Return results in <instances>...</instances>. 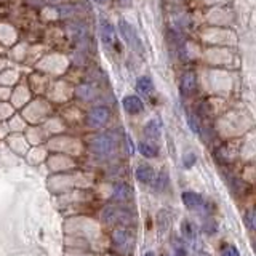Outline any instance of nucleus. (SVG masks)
<instances>
[{"mask_svg":"<svg viewBox=\"0 0 256 256\" xmlns=\"http://www.w3.org/2000/svg\"><path fill=\"white\" fill-rule=\"evenodd\" d=\"M221 256H240V253L234 245H228V246H224Z\"/></svg>","mask_w":256,"mask_h":256,"instance_id":"5701e85b","label":"nucleus"},{"mask_svg":"<svg viewBox=\"0 0 256 256\" xmlns=\"http://www.w3.org/2000/svg\"><path fill=\"white\" fill-rule=\"evenodd\" d=\"M118 4L122 5V6H128L132 4V0H118Z\"/></svg>","mask_w":256,"mask_h":256,"instance_id":"a878e982","label":"nucleus"},{"mask_svg":"<svg viewBox=\"0 0 256 256\" xmlns=\"http://www.w3.org/2000/svg\"><path fill=\"white\" fill-rule=\"evenodd\" d=\"M136 90H138L141 94H150L152 90H154V84H152L150 77L142 76L136 80Z\"/></svg>","mask_w":256,"mask_h":256,"instance_id":"f8f14e48","label":"nucleus"},{"mask_svg":"<svg viewBox=\"0 0 256 256\" xmlns=\"http://www.w3.org/2000/svg\"><path fill=\"white\" fill-rule=\"evenodd\" d=\"M181 230H182V234L184 237H186L188 240H194L196 238V226L192 224V221H188V220H184L182 224H181Z\"/></svg>","mask_w":256,"mask_h":256,"instance_id":"2eb2a0df","label":"nucleus"},{"mask_svg":"<svg viewBox=\"0 0 256 256\" xmlns=\"http://www.w3.org/2000/svg\"><path fill=\"white\" fill-rule=\"evenodd\" d=\"M136 180H138L140 182H144V184H149L154 181L156 178V172L154 168L149 166V165H140L138 168H136Z\"/></svg>","mask_w":256,"mask_h":256,"instance_id":"1a4fd4ad","label":"nucleus"},{"mask_svg":"<svg viewBox=\"0 0 256 256\" xmlns=\"http://www.w3.org/2000/svg\"><path fill=\"white\" fill-rule=\"evenodd\" d=\"M189 126L192 128V132H194V133H198V132H200V126H198V124H197L196 117H189Z\"/></svg>","mask_w":256,"mask_h":256,"instance_id":"b1692460","label":"nucleus"},{"mask_svg":"<svg viewBox=\"0 0 256 256\" xmlns=\"http://www.w3.org/2000/svg\"><path fill=\"white\" fill-rule=\"evenodd\" d=\"M48 2H53V4H58V2H64V0H48Z\"/></svg>","mask_w":256,"mask_h":256,"instance_id":"cd10ccee","label":"nucleus"},{"mask_svg":"<svg viewBox=\"0 0 256 256\" xmlns=\"http://www.w3.org/2000/svg\"><path fill=\"white\" fill-rule=\"evenodd\" d=\"M128 197H130V188L125 182H116L114 190H112V198L117 200V202H125Z\"/></svg>","mask_w":256,"mask_h":256,"instance_id":"9b49d317","label":"nucleus"},{"mask_svg":"<svg viewBox=\"0 0 256 256\" xmlns=\"http://www.w3.org/2000/svg\"><path fill=\"white\" fill-rule=\"evenodd\" d=\"M96 4H102V2H106V0H94Z\"/></svg>","mask_w":256,"mask_h":256,"instance_id":"c85d7f7f","label":"nucleus"},{"mask_svg":"<svg viewBox=\"0 0 256 256\" xmlns=\"http://www.w3.org/2000/svg\"><path fill=\"white\" fill-rule=\"evenodd\" d=\"M182 204L186 205L188 208H190V210H196V208H200L204 205V198L200 194H197V192H192V190H186L182 192Z\"/></svg>","mask_w":256,"mask_h":256,"instance_id":"6e6552de","label":"nucleus"},{"mask_svg":"<svg viewBox=\"0 0 256 256\" xmlns=\"http://www.w3.org/2000/svg\"><path fill=\"white\" fill-rule=\"evenodd\" d=\"M126 152L128 154H133V146H132V140L130 138H126Z\"/></svg>","mask_w":256,"mask_h":256,"instance_id":"393cba45","label":"nucleus"},{"mask_svg":"<svg viewBox=\"0 0 256 256\" xmlns=\"http://www.w3.org/2000/svg\"><path fill=\"white\" fill-rule=\"evenodd\" d=\"M92 152L96 156H109L112 150L116 148V141H114V136L109 134V133H101L98 136H94L92 140Z\"/></svg>","mask_w":256,"mask_h":256,"instance_id":"f257e3e1","label":"nucleus"},{"mask_svg":"<svg viewBox=\"0 0 256 256\" xmlns=\"http://www.w3.org/2000/svg\"><path fill=\"white\" fill-rule=\"evenodd\" d=\"M166 181H168V173L166 172H162V173L158 174V178H157V181L154 184L156 190H162L166 186Z\"/></svg>","mask_w":256,"mask_h":256,"instance_id":"aec40b11","label":"nucleus"},{"mask_svg":"<svg viewBox=\"0 0 256 256\" xmlns=\"http://www.w3.org/2000/svg\"><path fill=\"white\" fill-rule=\"evenodd\" d=\"M77 96L82 100H92L94 96V90L92 85H80L77 88Z\"/></svg>","mask_w":256,"mask_h":256,"instance_id":"dca6fc26","label":"nucleus"},{"mask_svg":"<svg viewBox=\"0 0 256 256\" xmlns=\"http://www.w3.org/2000/svg\"><path fill=\"white\" fill-rule=\"evenodd\" d=\"M110 118V110L106 106H96L93 108L86 116V124L92 128H101L104 126Z\"/></svg>","mask_w":256,"mask_h":256,"instance_id":"f03ea898","label":"nucleus"},{"mask_svg":"<svg viewBox=\"0 0 256 256\" xmlns=\"http://www.w3.org/2000/svg\"><path fill=\"white\" fill-rule=\"evenodd\" d=\"M144 133H146L148 138L150 140H158L160 134H162V122L158 118H152L144 126Z\"/></svg>","mask_w":256,"mask_h":256,"instance_id":"9d476101","label":"nucleus"},{"mask_svg":"<svg viewBox=\"0 0 256 256\" xmlns=\"http://www.w3.org/2000/svg\"><path fill=\"white\" fill-rule=\"evenodd\" d=\"M122 104H124V109L128 112V114H140V112L142 110V108H144L142 101L138 98V96H134V94L125 96Z\"/></svg>","mask_w":256,"mask_h":256,"instance_id":"0eeeda50","label":"nucleus"},{"mask_svg":"<svg viewBox=\"0 0 256 256\" xmlns=\"http://www.w3.org/2000/svg\"><path fill=\"white\" fill-rule=\"evenodd\" d=\"M173 248L176 252V256H186L188 254L186 246H184V244L181 242V240L178 242V238H176V237H173Z\"/></svg>","mask_w":256,"mask_h":256,"instance_id":"6ab92c4d","label":"nucleus"},{"mask_svg":"<svg viewBox=\"0 0 256 256\" xmlns=\"http://www.w3.org/2000/svg\"><path fill=\"white\" fill-rule=\"evenodd\" d=\"M130 220V213L122 210V208H116V206H108L104 208L102 212V221L106 224L112 222H125Z\"/></svg>","mask_w":256,"mask_h":256,"instance_id":"7ed1b4c3","label":"nucleus"},{"mask_svg":"<svg viewBox=\"0 0 256 256\" xmlns=\"http://www.w3.org/2000/svg\"><path fill=\"white\" fill-rule=\"evenodd\" d=\"M245 224H246V228L250 229V230H254V212L250 210V212H246L245 213Z\"/></svg>","mask_w":256,"mask_h":256,"instance_id":"412c9836","label":"nucleus"},{"mask_svg":"<svg viewBox=\"0 0 256 256\" xmlns=\"http://www.w3.org/2000/svg\"><path fill=\"white\" fill-rule=\"evenodd\" d=\"M204 230L206 232L208 236H213L214 232L218 230V224H216L214 221H212V220H210V221H206V222L204 224Z\"/></svg>","mask_w":256,"mask_h":256,"instance_id":"4be33fe9","label":"nucleus"},{"mask_svg":"<svg viewBox=\"0 0 256 256\" xmlns=\"http://www.w3.org/2000/svg\"><path fill=\"white\" fill-rule=\"evenodd\" d=\"M196 88H197V76H196V72L189 70L181 77L180 92H181V94L188 96V94H190L192 92H194Z\"/></svg>","mask_w":256,"mask_h":256,"instance_id":"423d86ee","label":"nucleus"},{"mask_svg":"<svg viewBox=\"0 0 256 256\" xmlns=\"http://www.w3.org/2000/svg\"><path fill=\"white\" fill-rule=\"evenodd\" d=\"M138 150L141 152L142 157H148V158H154L158 156V148L152 142H140Z\"/></svg>","mask_w":256,"mask_h":256,"instance_id":"ddd939ff","label":"nucleus"},{"mask_svg":"<svg viewBox=\"0 0 256 256\" xmlns=\"http://www.w3.org/2000/svg\"><path fill=\"white\" fill-rule=\"evenodd\" d=\"M157 220H158V229H160V232H165V230L168 229V226H170L172 214H170V213H166V214H165V220H164L162 212H160L158 216H157Z\"/></svg>","mask_w":256,"mask_h":256,"instance_id":"f3484780","label":"nucleus"},{"mask_svg":"<svg viewBox=\"0 0 256 256\" xmlns=\"http://www.w3.org/2000/svg\"><path fill=\"white\" fill-rule=\"evenodd\" d=\"M118 29H120V34L124 36L125 38V42L133 46L134 50H141V42H140V38H138V34H136V30L128 24L126 21H120L118 22Z\"/></svg>","mask_w":256,"mask_h":256,"instance_id":"20e7f679","label":"nucleus"},{"mask_svg":"<svg viewBox=\"0 0 256 256\" xmlns=\"http://www.w3.org/2000/svg\"><path fill=\"white\" fill-rule=\"evenodd\" d=\"M196 162H197V157H196L194 152H186V154H184L182 165L186 166V168H192V166L196 165Z\"/></svg>","mask_w":256,"mask_h":256,"instance_id":"a211bd4d","label":"nucleus"},{"mask_svg":"<svg viewBox=\"0 0 256 256\" xmlns=\"http://www.w3.org/2000/svg\"><path fill=\"white\" fill-rule=\"evenodd\" d=\"M144 256H156V253H154V252H148Z\"/></svg>","mask_w":256,"mask_h":256,"instance_id":"bb28decb","label":"nucleus"},{"mask_svg":"<svg viewBox=\"0 0 256 256\" xmlns=\"http://www.w3.org/2000/svg\"><path fill=\"white\" fill-rule=\"evenodd\" d=\"M128 236H130V232L128 229H124V228H118L114 230V234H112V240H114V244L117 246H124L126 242H128Z\"/></svg>","mask_w":256,"mask_h":256,"instance_id":"4468645a","label":"nucleus"},{"mask_svg":"<svg viewBox=\"0 0 256 256\" xmlns=\"http://www.w3.org/2000/svg\"><path fill=\"white\" fill-rule=\"evenodd\" d=\"M100 32H101V42L104 45H112L116 42V28L108 20H101Z\"/></svg>","mask_w":256,"mask_h":256,"instance_id":"39448f33","label":"nucleus"}]
</instances>
